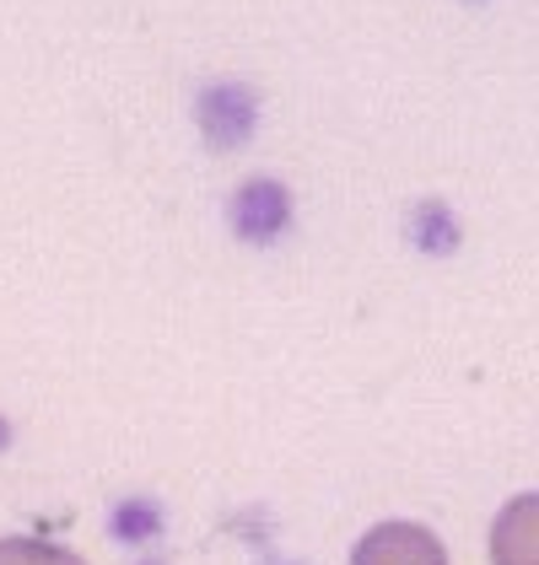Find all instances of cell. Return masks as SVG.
<instances>
[{"label":"cell","mask_w":539,"mask_h":565,"mask_svg":"<svg viewBox=\"0 0 539 565\" xmlns=\"http://www.w3.org/2000/svg\"><path fill=\"white\" fill-rule=\"evenodd\" d=\"M492 565H539V495H518L496 512Z\"/></svg>","instance_id":"277c9868"},{"label":"cell","mask_w":539,"mask_h":565,"mask_svg":"<svg viewBox=\"0 0 539 565\" xmlns=\"http://www.w3.org/2000/svg\"><path fill=\"white\" fill-rule=\"evenodd\" d=\"M351 565H448V550L421 522H378L357 539Z\"/></svg>","instance_id":"7a4b0ae2"},{"label":"cell","mask_w":539,"mask_h":565,"mask_svg":"<svg viewBox=\"0 0 539 565\" xmlns=\"http://www.w3.org/2000/svg\"><path fill=\"white\" fill-rule=\"evenodd\" d=\"M0 565H87L49 539H0Z\"/></svg>","instance_id":"5b68a950"},{"label":"cell","mask_w":539,"mask_h":565,"mask_svg":"<svg viewBox=\"0 0 539 565\" xmlns=\"http://www.w3.org/2000/svg\"><path fill=\"white\" fill-rule=\"evenodd\" d=\"M226 216H232V232H237L243 243L265 248L275 237H286V226H292V194H286V183H275V178H249V183L232 194Z\"/></svg>","instance_id":"3957f363"},{"label":"cell","mask_w":539,"mask_h":565,"mask_svg":"<svg viewBox=\"0 0 539 565\" xmlns=\"http://www.w3.org/2000/svg\"><path fill=\"white\" fill-rule=\"evenodd\" d=\"M194 119L211 151H237L249 146V135L260 125V103L243 82H211V87L194 97Z\"/></svg>","instance_id":"6da1fadb"}]
</instances>
